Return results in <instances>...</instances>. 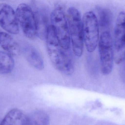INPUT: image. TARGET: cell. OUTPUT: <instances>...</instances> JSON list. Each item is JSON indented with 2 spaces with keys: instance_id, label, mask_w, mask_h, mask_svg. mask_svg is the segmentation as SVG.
I'll return each mask as SVG.
<instances>
[{
  "instance_id": "6da1fadb",
  "label": "cell",
  "mask_w": 125,
  "mask_h": 125,
  "mask_svg": "<svg viewBox=\"0 0 125 125\" xmlns=\"http://www.w3.org/2000/svg\"><path fill=\"white\" fill-rule=\"evenodd\" d=\"M45 40L47 53L54 67L65 75H71L74 71L73 59L68 50H65L61 45L52 25L48 28Z\"/></svg>"
},
{
  "instance_id": "7a4b0ae2",
  "label": "cell",
  "mask_w": 125,
  "mask_h": 125,
  "mask_svg": "<svg viewBox=\"0 0 125 125\" xmlns=\"http://www.w3.org/2000/svg\"><path fill=\"white\" fill-rule=\"evenodd\" d=\"M66 18L73 52L76 57H81L83 55L84 46L81 14L76 8L71 7L67 10Z\"/></svg>"
},
{
  "instance_id": "3957f363",
  "label": "cell",
  "mask_w": 125,
  "mask_h": 125,
  "mask_svg": "<svg viewBox=\"0 0 125 125\" xmlns=\"http://www.w3.org/2000/svg\"><path fill=\"white\" fill-rule=\"evenodd\" d=\"M84 44L89 52L95 51L100 39L99 24L94 12L88 11L82 18Z\"/></svg>"
},
{
  "instance_id": "277c9868",
  "label": "cell",
  "mask_w": 125,
  "mask_h": 125,
  "mask_svg": "<svg viewBox=\"0 0 125 125\" xmlns=\"http://www.w3.org/2000/svg\"><path fill=\"white\" fill-rule=\"evenodd\" d=\"M101 72L109 75L112 70L114 59V47L111 37L108 31H104L100 37L98 45Z\"/></svg>"
},
{
  "instance_id": "5b68a950",
  "label": "cell",
  "mask_w": 125,
  "mask_h": 125,
  "mask_svg": "<svg viewBox=\"0 0 125 125\" xmlns=\"http://www.w3.org/2000/svg\"><path fill=\"white\" fill-rule=\"evenodd\" d=\"M62 9L58 6L53 10L51 17V25L61 45L65 50H69L71 47L69 29L66 15Z\"/></svg>"
},
{
  "instance_id": "8992f818",
  "label": "cell",
  "mask_w": 125,
  "mask_h": 125,
  "mask_svg": "<svg viewBox=\"0 0 125 125\" xmlns=\"http://www.w3.org/2000/svg\"><path fill=\"white\" fill-rule=\"evenodd\" d=\"M16 16L23 34L28 39L37 37V21L32 9L28 4L21 3L16 10Z\"/></svg>"
},
{
  "instance_id": "52a82bcc",
  "label": "cell",
  "mask_w": 125,
  "mask_h": 125,
  "mask_svg": "<svg viewBox=\"0 0 125 125\" xmlns=\"http://www.w3.org/2000/svg\"><path fill=\"white\" fill-rule=\"evenodd\" d=\"M113 47L114 62L116 64H120L125 58V12H120L117 18Z\"/></svg>"
},
{
  "instance_id": "ba28073f",
  "label": "cell",
  "mask_w": 125,
  "mask_h": 125,
  "mask_svg": "<svg viewBox=\"0 0 125 125\" xmlns=\"http://www.w3.org/2000/svg\"><path fill=\"white\" fill-rule=\"evenodd\" d=\"M0 26L11 34H18L20 31L16 14L13 8L7 4H0Z\"/></svg>"
},
{
  "instance_id": "9c48e42d",
  "label": "cell",
  "mask_w": 125,
  "mask_h": 125,
  "mask_svg": "<svg viewBox=\"0 0 125 125\" xmlns=\"http://www.w3.org/2000/svg\"><path fill=\"white\" fill-rule=\"evenodd\" d=\"M22 51L27 61L34 69L38 71L44 69V59L36 48L31 45L26 44L23 48Z\"/></svg>"
},
{
  "instance_id": "30bf717a",
  "label": "cell",
  "mask_w": 125,
  "mask_h": 125,
  "mask_svg": "<svg viewBox=\"0 0 125 125\" xmlns=\"http://www.w3.org/2000/svg\"><path fill=\"white\" fill-rule=\"evenodd\" d=\"M29 117L23 112L14 109L7 113L0 125H29Z\"/></svg>"
},
{
  "instance_id": "8fae6325",
  "label": "cell",
  "mask_w": 125,
  "mask_h": 125,
  "mask_svg": "<svg viewBox=\"0 0 125 125\" xmlns=\"http://www.w3.org/2000/svg\"><path fill=\"white\" fill-rule=\"evenodd\" d=\"M0 45L6 52L12 56H17L20 53V45L7 33L0 32Z\"/></svg>"
},
{
  "instance_id": "7c38bea8",
  "label": "cell",
  "mask_w": 125,
  "mask_h": 125,
  "mask_svg": "<svg viewBox=\"0 0 125 125\" xmlns=\"http://www.w3.org/2000/svg\"><path fill=\"white\" fill-rule=\"evenodd\" d=\"M14 65L12 56L7 52L0 51V74L10 73L13 71Z\"/></svg>"
},
{
  "instance_id": "4fadbf2b",
  "label": "cell",
  "mask_w": 125,
  "mask_h": 125,
  "mask_svg": "<svg viewBox=\"0 0 125 125\" xmlns=\"http://www.w3.org/2000/svg\"><path fill=\"white\" fill-rule=\"evenodd\" d=\"M97 11L99 16V25L103 29L109 28L113 18V14L108 9L97 7Z\"/></svg>"
},
{
  "instance_id": "5bb4252c",
  "label": "cell",
  "mask_w": 125,
  "mask_h": 125,
  "mask_svg": "<svg viewBox=\"0 0 125 125\" xmlns=\"http://www.w3.org/2000/svg\"><path fill=\"white\" fill-rule=\"evenodd\" d=\"M29 125H48L49 117L45 112L38 110L29 117Z\"/></svg>"
}]
</instances>
